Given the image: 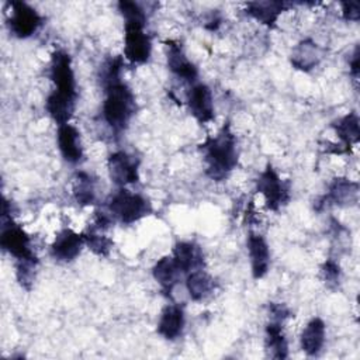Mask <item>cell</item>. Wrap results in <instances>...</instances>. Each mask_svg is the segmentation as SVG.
Instances as JSON below:
<instances>
[{"instance_id":"obj_1","label":"cell","mask_w":360,"mask_h":360,"mask_svg":"<svg viewBox=\"0 0 360 360\" xmlns=\"http://www.w3.org/2000/svg\"><path fill=\"white\" fill-rule=\"evenodd\" d=\"M49 76L56 87L48 96L45 108L58 125H63L68 124V121L72 118L77 98L75 73L68 52L56 49L52 53Z\"/></svg>"},{"instance_id":"obj_2","label":"cell","mask_w":360,"mask_h":360,"mask_svg":"<svg viewBox=\"0 0 360 360\" xmlns=\"http://www.w3.org/2000/svg\"><path fill=\"white\" fill-rule=\"evenodd\" d=\"M205 160V173L210 179L224 180L238 163L236 138L229 124H225L217 135L208 136L201 145Z\"/></svg>"},{"instance_id":"obj_3","label":"cell","mask_w":360,"mask_h":360,"mask_svg":"<svg viewBox=\"0 0 360 360\" xmlns=\"http://www.w3.org/2000/svg\"><path fill=\"white\" fill-rule=\"evenodd\" d=\"M105 97L103 103L104 121L112 131L121 132L125 129L135 114L136 104L131 89L121 80L111 82L104 86Z\"/></svg>"},{"instance_id":"obj_4","label":"cell","mask_w":360,"mask_h":360,"mask_svg":"<svg viewBox=\"0 0 360 360\" xmlns=\"http://www.w3.org/2000/svg\"><path fill=\"white\" fill-rule=\"evenodd\" d=\"M107 210L112 221L115 219L124 225H131L153 211L148 198L125 188H121L111 195L107 202Z\"/></svg>"},{"instance_id":"obj_5","label":"cell","mask_w":360,"mask_h":360,"mask_svg":"<svg viewBox=\"0 0 360 360\" xmlns=\"http://www.w3.org/2000/svg\"><path fill=\"white\" fill-rule=\"evenodd\" d=\"M0 245H1L3 250L10 253L17 260V263L38 262V259L31 248V238L21 226L15 225L11 221V218L8 219V222L3 221Z\"/></svg>"},{"instance_id":"obj_6","label":"cell","mask_w":360,"mask_h":360,"mask_svg":"<svg viewBox=\"0 0 360 360\" xmlns=\"http://www.w3.org/2000/svg\"><path fill=\"white\" fill-rule=\"evenodd\" d=\"M256 187L264 197L267 208L271 211H278L290 201V187L281 180L271 165H267V167L260 173L256 180Z\"/></svg>"},{"instance_id":"obj_7","label":"cell","mask_w":360,"mask_h":360,"mask_svg":"<svg viewBox=\"0 0 360 360\" xmlns=\"http://www.w3.org/2000/svg\"><path fill=\"white\" fill-rule=\"evenodd\" d=\"M8 28L17 38H28L38 31L44 18L39 13L24 1H10Z\"/></svg>"},{"instance_id":"obj_8","label":"cell","mask_w":360,"mask_h":360,"mask_svg":"<svg viewBox=\"0 0 360 360\" xmlns=\"http://www.w3.org/2000/svg\"><path fill=\"white\" fill-rule=\"evenodd\" d=\"M142 22H125L124 55L132 63H145L152 52L150 38L143 31Z\"/></svg>"},{"instance_id":"obj_9","label":"cell","mask_w":360,"mask_h":360,"mask_svg":"<svg viewBox=\"0 0 360 360\" xmlns=\"http://www.w3.org/2000/svg\"><path fill=\"white\" fill-rule=\"evenodd\" d=\"M107 167H108L111 180L121 187H124L127 184L136 183L139 180L138 159L128 155L124 150L111 153L107 160Z\"/></svg>"},{"instance_id":"obj_10","label":"cell","mask_w":360,"mask_h":360,"mask_svg":"<svg viewBox=\"0 0 360 360\" xmlns=\"http://www.w3.org/2000/svg\"><path fill=\"white\" fill-rule=\"evenodd\" d=\"M84 245V235L75 232L73 229L65 228L56 233L52 245L51 253L59 262H72L77 257Z\"/></svg>"},{"instance_id":"obj_11","label":"cell","mask_w":360,"mask_h":360,"mask_svg":"<svg viewBox=\"0 0 360 360\" xmlns=\"http://www.w3.org/2000/svg\"><path fill=\"white\" fill-rule=\"evenodd\" d=\"M187 104L191 115L201 124H207L214 118L212 93L207 84H194L187 94Z\"/></svg>"},{"instance_id":"obj_12","label":"cell","mask_w":360,"mask_h":360,"mask_svg":"<svg viewBox=\"0 0 360 360\" xmlns=\"http://www.w3.org/2000/svg\"><path fill=\"white\" fill-rule=\"evenodd\" d=\"M166 45V59H167V68L179 77L186 82H194L197 79V68L194 63L188 60L186 56L183 46L179 41L167 39L165 42Z\"/></svg>"},{"instance_id":"obj_13","label":"cell","mask_w":360,"mask_h":360,"mask_svg":"<svg viewBox=\"0 0 360 360\" xmlns=\"http://www.w3.org/2000/svg\"><path fill=\"white\" fill-rule=\"evenodd\" d=\"M359 201V184L345 177H336L322 198V205L333 204L339 207L353 205Z\"/></svg>"},{"instance_id":"obj_14","label":"cell","mask_w":360,"mask_h":360,"mask_svg":"<svg viewBox=\"0 0 360 360\" xmlns=\"http://www.w3.org/2000/svg\"><path fill=\"white\" fill-rule=\"evenodd\" d=\"M248 250L250 257L252 274L255 278H262L266 276L270 266V252L267 242L259 233L250 232L248 236Z\"/></svg>"},{"instance_id":"obj_15","label":"cell","mask_w":360,"mask_h":360,"mask_svg":"<svg viewBox=\"0 0 360 360\" xmlns=\"http://www.w3.org/2000/svg\"><path fill=\"white\" fill-rule=\"evenodd\" d=\"M58 146L63 159L69 163H77L83 158V148L80 143L79 131L70 125L63 124L58 128Z\"/></svg>"},{"instance_id":"obj_16","label":"cell","mask_w":360,"mask_h":360,"mask_svg":"<svg viewBox=\"0 0 360 360\" xmlns=\"http://www.w3.org/2000/svg\"><path fill=\"white\" fill-rule=\"evenodd\" d=\"M183 328H184L183 308L176 304L165 307L158 322V333L167 340H174L181 335Z\"/></svg>"},{"instance_id":"obj_17","label":"cell","mask_w":360,"mask_h":360,"mask_svg":"<svg viewBox=\"0 0 360 360\" xmlns=\"http://www.w3.org/2000/svg\"><path fill=\"white\" fill-rule=\"evenodd\" d=\"M173 259L183 274L198 270L204 264V255L201 248L193 242L176 243L173 249Z\"/></svg>"},{"instance_id":"obj_18","label":"cell","mask_w":360,"mask_h":360,"mask_svg":"<svg viewBox=\"0 0 360 360\" xmlns=\"http://www.w3.org/2000/svg\"><path fill=\"white\" fill-rule=\"evenodd\" d=\"M321 58H322V52H321V48L318 46V44L314 42L312 39L307 38V39H302L301 42H298L297 46L292 49L291 63L295 69L308 72L319 63Z\"/></svg>"},{"instance_id":"obj_19","label":"cell","mask_w":360,"mask_h":360,"mask_svg":"<svg viewBox=\"0 0 360 360\" xmlns=\"http://www.w3.org/2000/svg\"><path fill=\"white\" fill-rule=\"evenodd\" d=\"M152 274H153V278L158 281V284L162 287V290L170 294L174 285L177 284L179 277L183 273L176 264L173 256H165L155 263L152 269Z\"/></svg>"},{"instance_id":"obj_20","label":"cell","mask_w":360,"mask_h":360,"mask_svg":"<svg viewBox=\"0 0 360 360\" xmlns=\"http://www.w3.org/2000/svg\"><path fill=\"white\" fill-rule=\"evenodd\" d=\"M301 349L308 356H316L325 343V323L321 318L311 319L301 333Z\"/></svg>"},{"instance_id":"obj_21","label":"cell","mask_w":360,"mask_h":360,"mask_svg":"<svg viewBox=\"0 0 360 360\" xmlns=\"http://www.w3.org/2000/svg\"><path fill=\"white\" fill-rule=\"evenodd\" d=\"M264 345H266L267 354L271 359L283 360L288 357V343L283 333L281 322L271 321L270 323H267Z\"/></svg>"},{"instance_id":"obj_22","label":"cell","mask_w":360,"mask_h":360,"mask_svg":"<svg viewBox=\"0 0 360 360\" xmlns=\"http://www.w3.org/2000/svg\"><path fill=\"white\" fill-rule=\"evenodd\" d=\"M284 8L285 3L283 1H250L246 6V13L259 22L273 27Z\"/></svg>"},{"instance_id":"obj_23","label":"cell","mask_w":360,"mask_h":360,"mask_svg":"<svg viewBox=\"0 0 360 360\" xmlns=\"http://www.w3.org/2000/svg\"><path fill=\"white\" fill-rule=\"evenodd\" d=\"M186 287L191 300L202 301L214 291L215 284L214 278L210 274H207L202 269H198L187 274Z\"/></svg>"},{"instance_id":"obj_24","label":"cell","mask_w":360,"mask_h":360,"mask_svg":"<svg viewBox=\"0 0 360 360\" xmlns=\"http://www.w3.org/2000/svg\"><path fill=\"white\" fill-rule=\"evenodd\" d=\"M335 132L339 139L343 142V146L349 148L359 142L360 139V127H359V117L356 112H349L345 117L339 118L333 124Z\"/></svg>"},{"instance_id":"obj_25","label":"cell","mask_w":360,"mask_h":360,"mask_svg":"<svg viewBox=\"0 0 360 360\" xmlns=\"http://www.w3.org/2000/svg\"><path fill=\"white\" fill-rule=\"evenodd\" d=\"M73 197L80 205H91L96 201V181L84 172H77L73 179Z\"/></svg>"},{"instance_id":"obj_26","label":"cell","mask_w":360,"mask_h":360,"mask_svg":"<svg viewBox=\"0 0 360 360\" xmlns=\"http://www.w3.org/2000/svg\"><path fill=\"white\" fill-rule=\"evenodd\" d=\"M107 229H103L94 224L89 226V229L83 233L84 243L89 249L97 256H107L112 248V240L104 233Z\"/></svg>"},{"instance_id":"obj_27","label":"cell","mask_w":360,"mask_h":360,"mask_svg":"<svg viewBox=\"0 0 360 360\" xmlns=\"http://www.w3.org/2000/svg\"><path fill=\"white\" fill-rule=\"evenodd\" d=\"M124 66V62L120 56H114V58H108L103 66H101V70H100V79H101V83L103 86L111 83V82H115V80H121L120 76H121V69Z\"/></svg>"},{"instance_id":"obj_28","label":"cell","mask_w":360,"mask_h":360,"mask_svg":"<svg viewBox=\"0 0 360 360\" xmlns=\"http://www.w3.org/2000/svg\"><path fill=\"white\" fill-rule=\"evenodd\" d=\"M118 10L121 11L122 17L125 18V22H142L145 24L146 21V14L145 10L139 3L135 1H120L118 3Z\"/></svg>"},{"instance_id":"obj_29","label":"cell","mask_w":360,"mask_h":360,"mask_svg":"<svg viewBox=\"0 0 360 360\" xmlns=\"http://www.w3.org/2000/svg\"><path fill=\"white\" fill-rule=\"evenodd\" d=\"M322 278L329 287H336L340 281V267L333 259H328L321 269Z\"/></svg>"},{"instance_id":"obj_30","label":"cell","mask_w":360,"mask_h":360,"mask_svg":"<svg viewBox=\"0 0 360 360\" xmlns=\"http://www.w3.org/2000/svg\"><path fill=\"white\" fill-rule=\"evenodd\" d=\"M269 312L271 315V319L276 322H283L285 318L291 316L290 309L284 304H278V302H270Z\"/></svg>"},{"instance_id":"obj_31","label":"cell","mask_w":360,"mask_h":360,"mask_svg":"<svg viewBox=\"0 0 360 360\" xmlns=\"http://www.w3.org/2000/svg\"><path fill=\"white\" fill-rule=\"evenodd\" d=\"M342 13L343 18L347 21H357L360 17L359 3L356 1H343L342 3Z\"/></svg>"},{"instance_id":"obj_32","label":"cell","mask_w":360,"mask_h":360,"mask_svg":"<svg viewBox=\"0 0 360 360\" xmlns=\"http://www.w3.org/2000/svg\"><path fill=\"white\" fill-rule=\"evenodd\" d=\"M349 66H350V72H352L353 77H357L359 76V48L354 49V53H353L352 60L349 62Z\"/></svg>"}]
</instances>
